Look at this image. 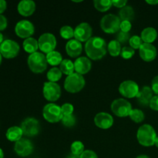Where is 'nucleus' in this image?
Returning <instances> with one entry per match:
<instances>
[{"label": "nucleus", "instance_id": "42", "mask_svg": "<svg viewBox=\"0 0 158 158\" xmlns=\"http://www.w3.org/2000/svg\"><path fill=\"white\" fill-rule=\"evenodd\" d=\"M151 88L155 95H158V75L154 77L151 81Z\"/></svg>", "mask_w": 158, "mask_h": 158}, {"label": "nucleus", "instance_id": "17", "mask_svg": "<svg viewBox=\"0 0 158 158\" xmlns=\"http://www.w3.org/2000/svg\"><path fill=\"white\" fill-rule=\"evenodd\" d=\"M114 118L110 114L106 112H100L94 117V123L100 129L107 130L114 124Z\"/></svg>", "mask_w": 158, "mask_h": 158}, {"label": "nucleus", "instance_id": "39", "mask_svg": "<svg viewBox=\"0 0 158 158\" xmlns=\"http://www.w3.org/2000/svg\"><path fill=\"white\" fill-rule=\"evenodd\" d=\"M131 28H132V24H131V22L124 20V21H121V23H120V30L122 31V32H130Z\"/></svg>", "mask_w": 158, "mask_h": 158}, {"label": "nucleus", "instance_id": "51", "mask_svg": "<svg viewBox=\"0 0 158 158\" xmlns=\"http://www.w3.org/2000/svg\"><path fill=\"white\" fill-rule=\"evenodd\" d=\"M154 145H155V146L158 148V135H157V138H156V140H155V143H154Z\"/></svg>", "mask_w": 158, "mask_h": 158}, {"label": "nucleus", "instance_id": "19", "mask_svg": "<svg viewBox=\"0 0 158 158\" xmlns=\"http://www.w3.org/2000/svg\"><path fill=\"white\" fill-rule=\"evenodd\" d=\"M36 8L35 2L32 0H22L17 6V10L21 15L28 17L34 13Z\"/></svg>", "mask_w": 158, "mask_h": 158}, {"label": "nucleus", "instance_id": "1", "mask_svg": "<svg viewBox=\"0 0 158 158\" xmlns=\"http://www.w3.org/2000/svg\"><path fill=\"white\" fill-rule=\"evenodd\" d=\"M84 49L89 60H99L106 56L107 52V45L103 38L94 36L85 43Z\"/></svg>", "mask_w": 158, "mask_h": 158}, {"label": "nucleus", "instance_id": "12", "mask_svg": "<svg viewBox=\"0 0 158 158\" xmlns=\"http://www.w3.org/2000/svg\"><path fill=\"white\" fill-rule=\"evenodd\" d=\"M20 46L12 40H5L0 45V53L6 59H13L18 56Z\"/></svg>", "mask_w": 158, "mask_h": 158}, {"label": "nucleus", "instance_id": "34", "mask_svg": "<svg viewBox=\"0 0 158 158\" xmlns=\"http://www.w3.org/2000/svg\"><path fill=\"white\" fill-rule=\"evenodd\" d=\"M61 121L63 126H65L66 127H72L75 126L76 123H77V119H76L75 116L72 114V115L63 116Z\"/></svg>", "mask_w": 158, "mask_h": 158}, {"label": "nucleus", "instance_id": "25", "mask_svg": "<svg viewBox=\"0 0 158 158\" xmlns=\"http://www.w3.org/2000/svg\"><path fill=\"white\" fill-rule=\"evenodd\" d=\"M134 16H135V12L132 6H126L119 11V18L121 21L127 20L131 22L134 19Z\"/></svg>", "mask_w": 158, "mask_h": 158}, {"label": "nucleus", "instance_id": "16", "mask_svg": "<svg viewBox=\"0 0 158 158\" xmlns=\"http://www.w3.org/2000/svg\"><path fill=\"white\" fill-rule=\"evenodd\" d=\"M139 55L143 61L148 63L152 62L155 60L157 56V48L151 43H143L139 49Z\"/></svg>", "mask_w": 158, "mask_h": 158}, {"label": "nucleus", "instance_id": "10", "mask_svg": "<svg viewBox=\"0 0 158 158\" xmlns=\"http://www.w3.org/2000/svg\"><path fill=\"white\" fill-rule=\"evenodd\" d=\"M23 135L28 137H33L38 135L40 131V123L37 119L34 117H27L21 123Z\"/></svg>", "mask_w": 158, "mask_h": 158}, {"label": "nucleus", "instance_id": "20", "mask_svg": "<svg viewBox=\"0 0 158 158\" xmlns=\"http://www.w3.org/2000/svg\"><path fill=\"white\" fill-rule=\"evenodd\" d=\"M66 52L72 58H78L83 52L82 43L75 39L69 40L66 44Z\"/></svg>", "mask_w": 158, "mask_h": 158}, {"label": "nucleus", "instance_id": "40", "mask_svg": "<svg viewBox=\"0 0 158 158\" xmlns=\"http://www.w3.org/2000/svg\"><path fill=\"white\" fill-rule=\"evenodd\" d=\"M80 158H98V156L94 151L85 150L83 154L80 156Z\"/></svg>", "mask_w": 158, "mask_h": 158}, {"label": "nucleus", "instance_id": "6", "mask_svg": "<svg viewBox=\"0 0 158 158\" xmlns=\"http://www.w3.org/2000/svg\"><path fill=\"white\" fill-rule=\"evenodd\" d=\"M43 116L45 120L51 123H58L63 119L61 106L54 103H47L43 109Z\"/></svg>", "mask_w": 158, "mask_h": 158}, {"label": "nucleus", "instance_id": "7", "mask_svg": "<svg viewBox=\"0 0 158 158\" xmlns=\"http://www.w3.org/2000/svg\"><path fill=\"white\" fill-rule=\"evenodd\" d=\"M111 111L118 117H127L132 110L131 103L127 100L118 98L114 100L110 105Z\"/></svg>", "mask_w": 158, "mask_h": 158}, {"label": "nucleus", "instance_id": "14", "mask_svg": "<svg viewBox=\"0 0 158 158\" xmlns=\"http://www.w3.org/2000/svg\"><path fill=\"white\" fill-rule=\"evenodd\" d=\"M93 29L87 23H81L74 29V38L80 43L87 42L92 37Z\"/></svg>", "mask_w": 158, "mask_h": 158}, {"label": "nucleus", "instance_id": "8", "mask_svg": "<svg viewBox=\"0 0 158 158\" xmlns=\"http://www.w3.org/2000/svg\"><path fill=\"white\" fill-rule=\"evenodd\" d=\"M43 94L46 100L53 103V102L57 101L61 97V87L57 83L49 81L46 82L43 84Z\"/></svg>", "mask_w": 158, "mask_h": 158}, {"label": "nucleus", "instance_id": "35", "mask_svg": "<svg viewBox=\"0 0 158 158\" xmlns=\"http://www.w3.org/2000/svg\"><path fill=\"white\" fill-rule=\"evenodd\" d=\"M143 43V42L142 41L141 38L139 35H133L131 37L129 40V44L131 48L135 50V49H139L140 48V46H142V44Z\"/></svg>", "mask_w": 158, "mask_h": 158}, {"label": "nucleus", "instance_id": "30", "mask_svg": "<svg viewBox=\"0 0 158 158\" xmlns=\"http://www.w3.org/2000/svg\"><path fill=\"white\" fill-rule=\"evenodd\" d=\"M63 73L60 69V68L52 67L46 73V78L49 80V82H52V83H56L60 79L62 78Z\"/></svg>", "mask_w": 158, "mask_h": 158}, {"label": "nucleus", "instance_id": "47", "mask_svg": "<svg viewBox=\"0 0 158 158\" xmlns=\"http://www.w3.org/2000/svg\"><path fill=\"white\" fill-rule=\"evenodd\" d=\"M66 158H80V156H77V155H74V154H68L67 157H66Z\"/></svg>", "mask_w": 158, "mask_h": 158}, {"label": "nucleus", "instance_id": "23", "mask_svg": "<svg viewBox=\"0 0 158 158\" xmlns=\"http://www.w3.org/2000/svg\"><path fill=\"white\" fill-rule=\"evenodd\" d=\"M23 133L21 127L18 126H13L9 127L6 133V137L8 140L11 142H17L23 138Z\"/></svg>", "mask_w": 158, "mask_h": 158}, {"label": "nucleus", "instance_id": "18", "mask_svg": "<svg viewBox=\"0 0 158 158\" xmlns=\"http://www.w3.org/2000/svg\"><path fill=\"white\" fill-rule=\"evenodd\" d=\"M75 73L83 76L88 73L92 68V63L88 57L80 56L74 62Z\"/></svg>", "mask_w": 158, "mask_h": 158}, {"label": "nucleus", "instance_id": "9", "mask_svg": "<svg viewBox=\"0 0 158 158\" xmlns=\"http://www.w3.org/2000/svg\"><path fill=\"white\" fill-rule=\"evenodd\" d=\"M39 49L43 53H49L55 50L57 41L55 35L52 33L46 32L39 37Z\"/></svg>", "mask_w": 158, "mask_h": 158}, {"label": "nucleus", "instance_id": "32", "mask_svg": "<svg viewBox=\"0 0 158 158\" xmlns=\"http://www.w3.org/2000/svg\"><path fill=\"white\" fill-rule=\"evenodd\" d=\"M85 151L84 144L80 140H75L72 143L70 146L71 154L77 156H80Z\"/></svg>", "mask_w": 158, "mask_h": 158}, {"label": "nucleus", "instance_id": "52", "mask_svg": "<svg viewBox=\"0 0 158 158\" xmlns=\"http://www.w3.org/2000/svg\"><path fill=\"white\" fill-rule=\"evenodd\" d=\"M2 56L0 53V65L2 64Z\"/></svg>", "mask_w": 158, "mask_h": 158}, {"label": "nucleus", "instance_id": "28", "mask_svg": "<svg viewBox=\"0 0 158 158\" xmlns=\"http://www.w3.org/2000/svg\"><path fill=\"white\" fill-rule=\"evenodd\" d=\"M121 49V44L116 40H111L107 44L108 52L113 57H117L119 56H120Z\"/></svg>", "mask_w": 158, "mask_h": 158}, {"label": "nucleus", "instance_id": "41", "mask_svg": "<svg viewBox=\"0 0 158 158\" xmlns=\"http://www.w3.org/2000/svg\"><path fill=\"white\" fill-rule=\"evenodd\" d=\"M149 106L152 110L158 111V95H155L152 97Z\"/></svg>", "mask_w": 158, "mask_h": 158}, {"label": "nucleus", "instance_id": "4", "mask_svg": "<svg viewBox=\"0 0 158 158\" xmlns=\"http://www.w3.org/2000/svg\"><path fill=\"white\" fill-rule=\"evenodd\" d=\"M86 85L83 76L74 73L67 76L64 81V89L69 94H77L84 88Z\"/></svg>", "mask_w": 158, "mask_h": 158}, {"label": "nucleus", "instance_id": "46", "mask_svg": "<svg viewBox=\"0 0 158 158\" xmlns=\"http://www.w3.org/2000/svg\"><path fill=\"white\" fill-rule=\"evenodd\" d=\"M145 2L151 5V6H156V5L158 4V0H146Z\"/></svg>", "mask_w": 158, "mask_h": 158}, {"label": "nucleus", "instance_id": "49", "mask_svg": "<svg viewBox=\"0 0 158 158\" xmlns=\"http://www.w3.org/2000/svg\"><path fill=\"white\" fill-rule=\"evenodd\" d=\"M136 158H151L149 157V156L146 155V154H140V155L137 156Z\"/></svg>", "mask_w": 158, "mask_h": 158}, {"label": "nucleus", "instance_id": "2", "mask_svg": "<svg viewBox=\"0 0 158 158\" xmlns=\"http://www.w3.org/2000/svg\"><path fill=\"white\" fill-rule=\"evenodd\" d=\"M157 132L151 125L145 123L138 128L137 139L138 143L143 147H152L155 143Z\"/></svg>", "mask_w": 158, "mask_h": 158}, {"label": "nucleus", "instance_id": "38", "mask_svg": "<svg viewBox=\"0 0 158 158\" xmlns=\"http://www.w3.org/2000/svg\"><path fill=\"white\" fill-rule=\"evenodd\" d=\"M61 110L62 114L63 116H67V115H72L73 114L74 111V106L72 103H63L61 106Z\"/></svg>", "mask_w": 158, "mask_h": 158}, {"label": "nucleus", "instance_id": "27", "mask_svg": "<svg viewBox=\"0 0 158 158\" xmlns=\"http://www.w3.org/2000/svg\"><path fill=\"white\" fill-rule=\"evenodd\" d=\"M60 69L63 74L66 76H69L75 73V67H74V63L70 60L65 59L62 61L61 64L60 65Z\"/></svg>", "mask_w": 158, "mask_h": 158}, {"label": "nucleus", "instance_id": "36", "mask_svg": "<svg viewBox=\"0 0 158 158\" xmlns=\"http://www.w3.org/2000/svg\"><path fill=\"white\" fill-rule=\"evenodd\" d=\"M134 54H135V50L131 46H123L120 52V56L124 60H130L134 56Z\"/></svg>", "mask_w": 158, "mask_h": 158}, {"label": "nucleus", "instance_id": "26", "mask_svg": "<svg viewBox=\"0 0 158 158\" xmlns=\"http://www.w3.org/2000/svg\"><path fill=\"white\" fill-rule=\"evenodd\" d=\"M46 60H47L48 64L51 65V66L56 67L58 65L61 64L62 61H63V56L62 54L58 51H52V52H49V53L46 54Z\"/></svg>", "mask_w": 158, "mask_h": 158}, {"label": "nucleus", "instance_id": "33", "mask_svg": "<svg viewBox=\"0 0 158 158\" xmlns=\"http://www.w3.org/2000/svg\"><path fill=\"white\" fill-rule=\"evenodd\" d=\"M60 34L64 40H73V37H74V29L70 26H63L60 29Z\"/></svg>", "mask_w": 158, "mask_h": 158}, {"label": "nucleus", "instance_id": "15", "mask_svg": "<svg viewBox=\"0 0 158 158\" xmlns=\"http://www.w3.org/2000/svg\"><path fill=\"white\" fill-rule=\"evenodd\" d=\"M34 147L31 140L27 138H22L14 145V151L15 154L22 157H26L32 154L33 152Z\"/></svg>", "mask_w": 158, "mask_h": 158}, {"label": "nucleus", "instance_id": "29", "mask_svg": "<svg viewBox=\"0 0 158 158\" xmlns=\"http://www.w3.org/2000/svg\"><path fill=\"white\" fill-rule=\"evenodd\" d=\"M94 5L95 9L100 12H107L113 6L111 0H94Z\"/></svg>", "mask_w": 158, "mask_h": 158}, {"label": "nucleus", "instance_id": "44", "mask_svg": "<svg viewBox=\"0 0 158 158\" xmlns=\"http://www.w3.org/2000/svg\"><path fill=\"white\" fill-rule=\"evenodd\" d=\"M8 20L6 17L3 15H0V32L5 30L7 28Z\"/></svg>", "mask_w": 158, "mask_h": 158}, {"label": "nucleus", "instance_id": "5", "mask_svg": "<svg viewBox=\"0 0 158 158\" xmlns=\"http://www.w3.org/2000/svg\"><path fill=\"white\" fill-rule=\"evenodd\" d=\"M121 20L114 14H106L100 20V28L107 34H115L120 31Z\"/></svg>", "mask_w": 158, "mask_h": 158}, {"label": "nucleus", "instance_id": "22", "mask_svg": "<svg viewBox=\"0 0 158 158\" xmlns=\"http://www.w3.org/2000/svg\"><path fill=\"white\" fill-rule=\"evenodd\" d=\"M157 29L153 27H147L142 30L140 33V38L144 43H151L152 44L157 38Z\"/></svg>", "mask_w": 158, "mask_h": 158}, {"label": "nucleus", "instance_id": "37", "mask_svg": "<svg viewBox=\"0 0 158 158\" xmlns=\"http://www.w3.org/2000/svg\"><path fill=\"white\" fill-rule=\"evenodd\" d=\"M131 37V36L130 32H124L120 30L117 33V39H116V40H117L120 44H127L129 42Z\"/></svg>", "mask_w": 158, "mask_h": 158}, {"label": "nucleus", "instance_id": "50", "mask_svg": "<svg viewBox=\"0 0 158 158\" xmlns=\"http://www.w3.org/2000/svg\"><path fill=\"white\" fill-rule=\"evenodd\" d=\"M0 158H4V152L1 148H0Z\"/></svg>", "mask_w": 158, "mask_h": 158}, {"label": "nucleus", "instance_id": "21", "mask_svg": "<svg viewBox=\"0 0 158 158\" xmlns=\"http://www.w3.org/2000/svg\"><path fill=\"white\" fill-rule=\"evenodd\" d=\"M153 97H154V92L152 91L151 88L148 86H144L142 87L141 89H140V92L137 96V98L140 104L143 106H149L150 102Z\"/></svg>", "mask_w": 158, "mask_h": 158}, {"label": "nucleus", "instance_id": "31", "mask_svg": "<svg viewBox=\"0 0 158 158\" xmlns=\"http://www.w3.org/2000/svg\"><path fill=\"white\" fill-rule=\"evenodd\" d=\"M129 117L134 122H135V123H140L144 120L145 114L141 110L132 109Z\"/></svg>", "mask_w": 158, "mask_h": 158}, {"label": "nucleus", "instance_id": "13", "mask_svg": "<svg viewBox=\"0 0 158 158\" xmlns=\"http://www.w3.org/2000/svg\"><path fill=\"white\" fill-rule=\"evenodd\" d=\"M15 32L18 37L26 40L32 37L35 32V27L32 23L29 20H21L15 25Z\"/></svg>", "mask_w": 158, "mask_h": 158}, {"label": "nucleus", "instance_id": "43", "mask_svg": "<svg viewBox=\"0 0 158 158\" xmlns=\"http://www.w3.org/2000/svg\"><path fill=\"white\" fill-rule=\"evenodd\" d=\"M113 6H115L116 8H119V9H123V7L127 6V0H113L112 1Z\"/></svg>", "mask_w": 158, "mask_h": 158}, {"label": "nucleus", "instance_id": "45", "mask_svg": "<svg viewBox=\"0 0 158 158\" xmlns=\"http://www.w3.org/2000/svg\"><path fill=\"white\" fill-rule=\"evenodd\" d=\"M7 8V2L5 0H0V15H2Z\"/></svg>", "mask_w": 158, "mask_h": 158}, {"label": "nucleus", "instance_id": "11", "mask_svg": "<svg viewBox=\"0 0 158 158\" xmlns=\"http://www.w3.org/2000/svg\"><path fill=\"white\" fill-rule=\"evenodd\" d=\"M119 93L125 98L132 99L137 97L140 92L138 84L134 80H125L119 86Z\"/></svg>", "mask_w": 158, "mask_h": 158}, {"label": "nucleus", "instance_id": "3", "mask_svg": "<svg viewBox=\"0 0 158 158\" xmlns=\"http://www.w3.org/2000/svg\"><path fill=\"white\" fill-rule=\"evenodd\" d=\"M27 64L34 73H42L47 69L48 66L46 55L40 52L30 54L27 59Z\"/></svg>", "mask_w": 158, "mask_h": 158}, {"label": "nucleus", "instance_id": "48", "mask_svg": "<svg viewBox=\"0 0 158 158\" xmlns=\"http://www.w3.org/2000/svg\"><path fill=\"white\" fill-rule=\"evenodd\" d=\"M4 35H3V34L1 32H0V45L2 44V43H3V41H4Z\"/></svg>", "mask_w": 158, "mask_h": 158}, {"label": "nucleus", "instance_id": "53", "mask_svg": "<svg viewBox=\"0 0 158 158\" xmlns=\"http://www.w3.org/2000/svg\"><path fill=\"white\" fill-rule=\"evenodd\" d=\"M73 2H81L83 1H75V0H73Z\"/></svg>", "mask_w": 158, "mask_h": 158}, {"label": "nucleus", "instance_id": "24", "mask_svg": "<svg viewBox=\"0 0 158 158\" xmlns=\"http://www.w3.org/2000/svg\"><path fill=\"white\" fill-rule=\"evenodd\" d=\"M23 46L24 50L28 53H29V55L38 52L37 50L40 49H39L38 40H35L33 37H30V38L24 40L23 43Z\"/></svg>", "mask_w": 158, "mask_h": 158}]
</instances>
